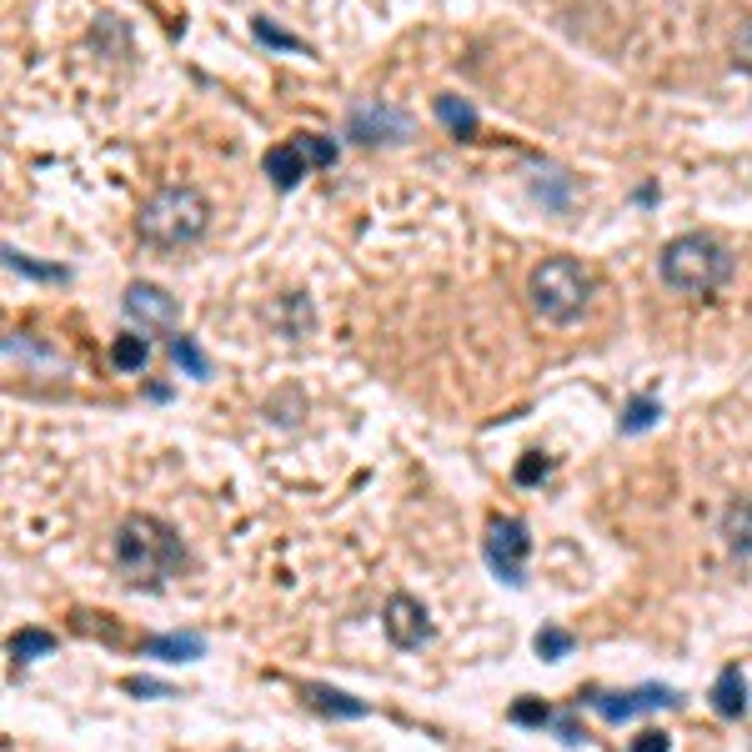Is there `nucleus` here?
Here are the masks:
<instances>
[{
	"mask_svg": "<svg viewBox=\"0 0 752 752\" xmlns=\"http://www.w3.org/2000/svg\"><path fill=\"white\" fill-rule=\"evenodd\" d=\"M507 717H512L517 727H547L557 712H552L542 697H522V702H512V712H507Z\"/></svg>",
	"mask_w": 752,
	"mask_h": 752,
	"instance_id": "22",
	"label": "nucleus"
},
{
	"mask_svg": "<svg viewBox=\"0 0 752 752\" xmlns=\"http://www.w3.org/2000/svg\"><path fill=\"white\" fill-rule=\"evenodd\" d=\"M301 702L311 712H321V717H346V722H356V717L371 712V702H361V697H351L341 687H326V682H301Z\"/></svg>",
	"mask_w": 752,
	"mask_h": 752,
	"instance_id": "10",
	"label": "nucleus"
},
{
	"mask_svg": "<svg viewBox=\"0 0 752 752\" xmlns=\"http://www.w3.org/2000/svg\"><path fill=\"white\" fill-rule=\"evenodd\" d=\"M382 632H387V642L402 647V652H417V647H427V642L437 637L432 612H427L412 592H392V597H387V607H382Z\"/></svg>",
	"mask_w": 752,
	"mask_h": 752,
	"instance_id": "8",
	"label": "nucleus"
},
{
	"mask_svg": "<svg viewBox=\"0 0 752 752\" xmlns=\"http://www.w3.org/2000/svg\"><path fill=\"white\" fill-rule=\"evenodd\" d=\"M251 31H256V36H261V41H266V46H276V51H301V56H306V46H301V41H296V36H286V31H276V26H271V21H266V16H261V21H256V26H251Z\"/></svg>",
	"mask_w": 752,
	"mask_h": 752,
	"instance_id": "25",
	"label": "nucleus"
},
{
	"mask_svg": "<svg viewBox=\"0 0 752 752\" xmlns=\"http://www.w3.org/2000/svg\"><path fill=\"white\" fill-rule=\"evenodd\" d=\"M126 692H136V697H176V687L156 682V677H126Z\"/></svg>",
	"mask_w": 752,
	"mask_h": 752,
	"instance_id": "26",
	"label": "nucleus"
},
{
	"mask_svg": "<svg viewBox=\"0 0 752 752\" xmlns=\"http://www.w3.org/2000/svg\"><path fill=\"white\" fill-rule=\"evenodd\" d=\"M732 56H737L742 71H752V21H742V31H737V41H732Z\"/></svg>",
	"mask_w": 752,
	"mask_h": 752,
	"instance_id": "31",
	"label": "nucleus"
},
{
	"mask_svg": "<svg viewBox=\"0 0 752 752\" xmlns=\"http://www.w3.org/2000/svg\"><path fill=\"white\" fill-rule=\"evenodd\" d=\"M306 171H311V166H306V156L296 151V141H286V146H271V151H266V176H271V186H276V191H291Z\"/></svg>",
	"mask_w": 752,
	"mask_h": 752,
	"instance_id": "14",
	"label": "nucleus"
},
{
	"mask_svg": "<svg viewBox=\"0 0 752 752\" xmlns=\"http://www.w3.org/2000/svg\"><path fill=\"white\" fill-rule=\"evenodd\" d=\"M527 296H532V306H537L542 321L572 326V321L587 311V301H592V276H587V266L572 261V256H547V261L532 271Z\"/></svg>",
	"mask_w": 752,
	"mask_h": 752,
	"instance_id": "4",
	"label": "nucleus"
},
{
	"mask_svg": "<svg viewBox=\"0 0 752 752\" xmlns=\"http://www.w3.org/2000/svg\"><path fill=\"white\" fill-rule=\"evenodd\" d=\"M542 176H547V181H537V191L547 186V201L562 211V206H567V176H562V171H542Z\"/></svg>",
	"mask_w": 752,
	"mask_h": 752,
	"instance_id": "28",
	"label": "nucleus"
},
{
	"mask_svg": "<svg viewBox=\"0 0 752 752\" xmlns=\"http://www.w3.org/2000/svg\"><path fill=\"white\" fill-rule=\"evenodd\" d=\"M732 266H737L732 251H727L722 241L702 236V231H687V236L667 241L662 256H657L662 281H667L672 291H682V296H707V291H717V286L732 276Z\"/></svg>",
	"mask_w": 752,
	"mask_h": 752,
	"instance_id": "3",
	"label": "nucleus"
},
{
	"mask_svg": "<svg viewBox=\"0 0 752 752\" xmlns=\"http://www.w3.org/2000/svg\"><path fill=\"white\" fill-rule=\"evenodd\" d=\"M437 116H442V126L452 136H472L477 131V111L467 101H457V96H437Z\"/></svg>",
	"mask_w": 752,
	"mask_h": 752,
	"instance_id": "20",
	"label": "nucleus"
},
{
	"mask_svg": "<svg viewBox=\"0 0 752 752\" xmlns=\"http://www.w3.org/2000/svg\"><path fill=\"white\" fill-rule=\"evenodd\" d=\"M482 557L487 567L507 582V587H527V557H532V532L522 517H492L487 537H482Z\"/></svg>",
	"mask_w": 752,
	"mask_h": 752,
	"instance_id": "5",
	"label": "nucleus"
},
{
	"mask_svg": "<svg viewBox=\"0 0 752 752\" xmlns=\"http://www.w3.org/2000/svg\"><path fill=\"white\" fill-rule=\"evenodd\" d=\"M657 417H662V402L632 397V402L622 407V417H617V432H622V437H642L647 427H657Z\"/></svg>",
	"mask_w": 752,
	"mask_h": 752,
	"instance_id": "16",
	"label": "nucleus"
},
{
	"mask_svg": "<svg viewBox=\"0 0 752 752\" xmlns=\"http://www.w3.org/2000/svg\"><path fill=\"white\" fill-rule=\"evenodd\" d=\"M707 697H712L717 717H742L747 712V677H742V667H722Z\"/></svg>",
	"mask_w": 752,
	"mask_h": 752,
	"instance_id": "13",
	"label": "nucleus"
},
{
	"mask_svg": "<svg viewBox=\"0 0 752 752\" xmlns=\"http://www.w3.org/2000/svg\"><path fill=\"white\" fill-rule=\"evenodd\" d=\"M722 547L732 552V562L752 567V502L747 497L722 507Z\"/></svg>",
	"mask_w": 752,
	"mask_h": 752,
	"instance_id": "11",
	"label": "nucleus"
},
{
	"mask_svg": "<svg viewBox=\"0 0 752 752\" xmlns=\"http://www.w3.org/2000/svg\"><path fill=\"white\" fill-rule=\"evenodd\" d=\"M346 136L356 146H397L412 136V116L402 106H387V101H356L351 106V121H346Z\"/></svg>",
	"mask_w": 752,
	"mask_h": 752,
	"instance_id": "7",
	"label": "nucleus"
},
{
	"mask_svg": "<svg viewBox=\"0 0 752 752\" xmlns=\"http://www.w3.org/2000/svg\"><path fill=\"white\" fill-rule=\"evenodd\" d=\"M126 316L141 326V331H176L181 326V306H176V296L171 291H161V286H151V281H136V286H126Z\"/></svg>",
	"mask_w": 752,
	"mask_h": 752,
	"instance_id": "9",
	"label": "nucleus"
},
{
	"mask_svg": "<svg viewBox=\"0 0 752 752\" xmlns=\"http://www.w3.org/2000/svg\"><path fill=\"white\" fill-rule=\"evenodd\" d=\"M111 361H116L121 371H141V366L151 361V346H146L141 336H116V341H111Z\"/></svg>",
	"mask_w": 752,
	"mask_h": 752,
	"instance_id": "21",
	"label": "nucleus"
},
{
	"mask_svg": "<svg viewBox=\"0 0 752 752\" xmlns=\"http://www.w3.org/2000/svg\"><path fill=\"white\" fill-rule=\"evenodd\" d=\"M51 652H56V637L41 632V627H21V632L11 637V657H16V662H36V657H51Z\"/></svg>",
	"mask_w": 752,
	"mask_h": 752,
	"instance_id": "18",
	"label": "nucleus"
},
{
	"mask_svg": "<svg viewBox=\"0 0 752 752\" xmlns=\"http://www.w3.org/2000/svg\"><path fill=\"white\" fill-rule=\"evenodd\" d=\"M542 477H547V457L527 452V462L517 467V482H522V487H532V482H542Z\"/></svg>",
	"mask_w": 752,
	"mask_h": 752,
	"instance_id": "30",
	"label": "nucleus"
},
{
	"mask_svg": "<svg viewBox=\"0 0 752 752\" xmlns=\"http://www.w3.org/2000/svg\"><path fill=\"white\" fill-rule=\"evenodd\" d=\"M171 356H176V366H181L186 376H196V382H211V361H206V351H201L191 336H171Z\"/></svg>",
	"mask_w": 752,
	"mask_h": 752,
	"instance_id": "19",
	"label": "nucleus"
},
{
	"mask_svg": "<svg viewBox=\"0 0 752 752\" xmlns=\"http://www.w3.org/2000/svg\"><path fill=\"white\" fill-rule=\"evenodd\" d=\"M572 647H577V637L567 627H537V637H532V652L542 662H562V657H572Z\"/></svg>",
	"mask_w": 752,
	"mask_h": 752,
	"instance_id": "17",
	"label": "nucleus"
},
{
	"mask_svg": "<svg viewBox=\"0 0 752 752\" xmlns=\"http://www.w3.org/2000/svg\"><path fill=\"white\" fill-rule=\"evenodd\" d=\"M186 567V547L176 537V527H166L161 517H126L116 527V572L131 587H161L166 577H176Z\"/></svg>",
	"mask_w": 752,
	"mask_h": 752,
	"instance_id": "1",
	"label": "nucleus"
},
{
	"mask_svg": "<svg viewBox=\"0 0 752 752\" xmlns=\"http://www.w3.org/2000/svg\"><path fill=\"white\" fill-rule=\"evenodd\" d=\"M602 722H632L637 712H657V707H682L687 697L677 687H662V682H647V687H632V692H587L582 697Z\"/></svg>",
	"mask_w": 752,
	"mask_h": 752,
	"instance_id": "6",
	"label": "nucleus"
},
{
	"mask_svg": "<svg viewBox=\"0 0 752 752\" xmlns=\"http://www.w3.org/2000/svg\"><path fill=\"white\" fill-rule=\"evenodd\" d=\"M141 652L156 657V662H201L206 657V637L201 632H161V637H146Z\"/></svg>",
	"mask_w": 752,
	"mask_h": 752,
	"instance_id": "12",
	"label": "nucleus"
},
{
	"mask_svg": "<svg viewBox=\"0 0 752 752\" xmlns=\"http://www.w3.org/2000/svg\"><path fill=\"white\" fill-rule=\"evenodd\" d=\"M6 266H11V271H26V276H41V281H66V271H61V266H41V261L21 256L16 246L6 251Z\"/></svg>",
	"mask_w": 752,
	"mask_h": 752,
	"instance_id": "24",
	"label": "nucleus"
},
{
	"mask_svg": "<svg viewBox=\"0 0 752 752\" xmlns=\"http://www.w3.org/2000/svg\"><path fill=\"white\" fill-rule=\"evenodd\" d=\"M627 752H672V737H667V732H657V727H647V732H642Z\"/></svg>",
	"mask_w": 752,
	"mask_h": 752,
	"instance_id": "29",
	"label": "nucleus"
},
{
	"mask_svg": "<svg viewBox=\"0 0 752 752\" xmlns=\"http://www.w3.org/2000/svg\"><path fill=\"white\" fill-rule=\"evenodd\" d=\"M206 226H211V201H206L201 191H191V186H166V191H156V196L141 206V216H136L141 241H146V246H161V251H176V246L201 241Z\"/></svg>",
	"mask_w": 752,
	"mask_h": 752,
	"instance_id": "2",
	"label": "nucleus"
},
{
	"mask_svg": "<svg viewBox=\"0 0 752 752\" xmlns=\"http://www.w3.org/2000/svg\"><path fill=\"white\" fill-rule=\"evenodd\" d=\"M552 727H557V737H562V747H582V742H587V732L577 727V717H572V712H562V717H552Z\"/></svg>",
	"mask_w": 752,
	"mask_h": 752,
	"instance_id": "27",
	"label": "nucleus"
},
{
	"mask_svg": "<svg viewBox=\"0 0 752 752\" xmlns=\"http://www.w3.org/2000/svg\"><path fill=\"white\" fill-rule=\"evenodd\" d=\"M296 151L306 156V166H331L336 161V141L331 136H296Z\"/></svg>",
	"mask_w": 752,
	"mask_h": 752,
	"instance_id": "23",
	"label": "nucleus"
},
{
	"mask_svg": "<svg viewBox=\"0 0 752 752\" xmlns=\"http://www.w3.org/2000/svg\"><path fill=\"white\" fill-rule=\"evenodd\" d=\"M231 752H241V747H231Z\"/></svg>",
	"mask_w": 752,
	"mask_h": 752,
	"instance_id": "32",
	"label": "nucleus"
},
{
	"mask_svg": "<svg viewBox=\"0 0 752 752\" xmlns=\"http://www.w3.org/2000/svg\"><path fill=\"white\" fill-rule=\"evenodd\" d=\"M271 321H276V331L281 336H306L311 331V301L306 296H281L276 306H271Z\"/></svg>",
	"mask_w": 752,
	"mask_h": 752,
	"instance_id": "15",
	"label": "nucleus"
}]
</instances>
